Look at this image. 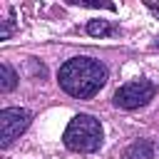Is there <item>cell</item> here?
<instances>
[{"instance_id":"6da1fadb","label":"cell","mask_w":159,"mask_h":159,"mask_svg":"<svg viewBox=\"0 0 159 159\" xmlns=\"http://www.w3.org/2000/svg\"><path fill=\"white\" fill-rule=\"evenodd\" d=\"M57 82L70 97L89 99L104 87L107 67L99 60H92V57H72L60 67Z\"/></svg>"},{"instance_id":"7a4b0ae2","label":"cell","mask_w":159,"mask_h":159,"mask_svg":"<svg viewBox=\"0 0 159 159\" xmlns=\"http://www.w3.org/2000/svg\"><path fill=\"white\" fill-rule=\"evenodd\" d=\"M62 139H65V147L72 152H82V154L97 152L102 144V124L92 114H75Z\"/></svg>"},{"instance_id":"3957f363","label":"cell","mask_w":159,"mask_h":159,"mask_svg":"<svg viewBox=\"0 0 159 159\" xmlns=\"http://www.w3.org/2000/svg\"><path fill=\"white\" fill-rule=\"evenodd\" d=\"M154 92L157 87L149 80H132L114 92V104L122 109H137V107H144L149 99H154Z\"/></svg>"},{"instance_id":"277c9868","label":"cell","mask_w":159,"mask_h":159,"mask_svg":"<svg viewBox=\"0 0 159 159\" xmlns=\"http://www.w3.org/2000/svg\"><path fill=\"white\" fill-rule=\"evenodd\" d=\"M32 112L22 109V107H7L0 112V147L7 149L30 124Z\"/></svg>"},{"instance_id":"5b68a950","label":"cell","mask_w":159,"mask_h":159,"mask_svg":"<svg viewBox=\"0 0 159 159\" xmlns=\"http://www.w3.org/2000/svg\"><path fill=\"white\" fill-rule=\"evenodd\" d=\"M154 157V144L149 139H139L134 144L127 147V152L122 154V159H152Z\"/></svg>"},{"instance_id":"8992f818","label":"cell","mask_w":159,"mask_h":159,"mask_svg":"<svg viewBox=\"0 0 159 159\" xmlns=\"http://www.w3.org/2000/svg\"><path fill=\"white\" fill-rule=\"evenodd\" d=\"M87 35H92V37L114 35V25L107 22V20H89V22H87Z\"/></svg>"},{"instance_id":"52a82bcc","label":"cell","mask_w":159,"mask_h":159,"mask_svg":"<svg viewBox=\"0 0 159 159\" xmlns=\"http://www.w3.org/2000/svg\"><path fill=\"white\" fill-rule=\"evenodd\" d=\"M15 87H17V75L12 72V67L7 62H2L0 65V89L2 92H12Z\"/></svg>"},{"instance_id":"ba28073f","label":"cell","mask_w":159,"mask_h":159,"mask_svg":"<svg viewBox=\"0 0 159 159\" xmlns=\"http://www.w3.org/2000/svg\"><path fill=\"white\" fill-rule=\"evenodd\" d=\"M72 5H82V7H107V10H114L112 2H92V0H72Z\"/></svg>"},{"instance_id":"9c48e42d","label":"cell","mask_w":159,"mask_h":159,"mask_svg":"<svg viewBox=\"0 0 159 159\" xmlns=\"http://www.w3.org/2000/svg\"><path fill=\"white\" fill-rule=\"evenodd\" d=\"M147 7H149V10H152L157 17H159V2H147Z\"/></svg>"},{"instance_id":"30bf717a","label":"cell","mask_w":159,"mask_h":159,"mask_svg":"<svg viewBox=\"0 0 159 159\" xmlns=\"http://www.w3.org/2000/svg\"><path fill=\"white\" fill-rule=\"evenodd\" d=\"M154 47H159V37H157V42H154Z\"/></svg>"}]
</instances>
